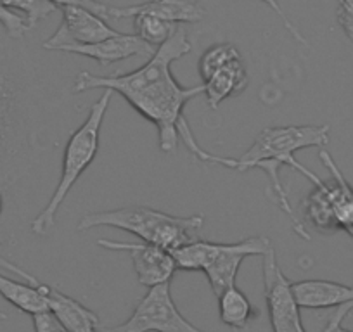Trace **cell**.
<instances>
[{
	"mask_svg": "<svg viewBox=\"0 0 353 332\" xmlns=\"http://www.w3.org/2000/svg\"><path fill=\"white\" fill-rule=\"evenodd\" d=\"M192 50L185 30L179 28L139 70L125 74L101 76L81 71L73 83V92H88L101 89L120 94L142 118L151 121L158 130L159 149L173 154L182 138L191 154L201 163L220 165L222 156L205 151L196 142L191 127L184 116L185 104L205 92V87H182L172 74V64Z\"/></svg>",
	"mask_w": 353,
	"mask_h": 332,
	"instance_id": "1",
	"label": "cell"
},
{
	"mask_svg": "<svg viewBox=\"0 0 353 332\" xmlns=\"http://www.w3.org/2000/svg\"><path fill=\"white\" fill-rule=\"evenodd\" d=\"M329 125H286V127H267L256 135L253 145L244 152L241 158H229L227 168L237 172L263 170L270 180L269 192H272L276 203L291 220V227L294 232L305 240H310L307 227L303 220L296 215L291 206L288 192L281 182V168L290 166L293 170L300 172L305 178L312 180L315 177L314 172L305 168L294 154L296 151L308 147H324L329 144Z\"/></svg>",
	"mask_w": 353,
	"mask_h": 332,
	"instance_id": "2",
	"label": "cell"
},
{
	"mask_svg": "<svg viewBox=\"0 0 353 332\" xmlns=\"http://www.w3.org/2000/svg\"><path fill=\"white\" fill-rule=\"evenodd\" d=\"M205 216H175L148 206H127L110 211L87 213L78 222V232L111 227L137 236L142 242L154 244L166 251L175 249L201 239Z\"/></svg>",
	"mask_w": 353,
	"mask_h": 332,
	"instance_id": "3",
	"label": "cell"
},
{
	"mask_svg": "<svg viewBox=\"0 0 353 332\" xmlns=\"http://www.w3.org/2000/svg\"><path fill=\"white\" fill-rule=\"evenodd\" d=\"M111 96H113V92L104 90L103 96L92 104L83 123L68 138L66 147H64L63 166H61V177L59 182H57L56 191L52 192L46 208L32 222V232L35 236L49 234V230L56 223V215L59 211L61 205L64 203V199L68 198L71 189L80 180L83 172L96 159L97 151H99L101 128H103V121L108 114Z\"/></svg>",
	"mask_w": 353,
	"mask_h": 332,
	"instance_id": "4",
	"label": "cell"
},
{
	"mask_svg": "<svg viewBox=\"0 0 353 332\" xmlns=\"http://www.w3.org/2000/svg\"><path fill=\"white\" fill-rule=\"evenodd\" d=\"M272 240L265 236L248 237L239 242H212L198 239L172 253L176 270L203 272L216 298L236 286L241 263L250 256H263L272 249Z\"/></svg>",
	"mask_w": 353,
	"mask_h": 332,
	"instance_id": "5",
	"label": "cell"
},
{
	"mask_svg": "<svg viewBox=\"0 0 353 332\" xmlns=\"http://www.w3.org/2000/svg\"><path fill=\"white\" fill-rule=\"evenodd\" d=\"M106 332H205L176 310L170 284L151 287L127 322Z\"/></svg>",
	"mask_w": 353,
	"mask_h": 332,
	"instance_id": "6",
	"label": "cell"
},
{
	"mask_svg": "<svg viewBox=\"0 0 353 332\" xmlns=\"http://www.w3.org/2000/svg\"><path fill=\"white\" fill-rule=\"evenodd\" d=\"M261 258L265 301L274 332H307L301 324V308L298 307L291 282L277 263L276 249L272 247Z\"/></svg>",
	"mask_w": 353,
	"mask_h": 332,
	"instance_id": "7",
	"label": "cell"
},
{
	"mask_svg": "<svg viewBox=\"0 0 353 332\" xmlns=\"http://www.w3.org/2000/svg\"><path fill=\"white\" fill-rule=\"evenodd\" d=\"M63 11V21L56 32L42 43L46 50H57L70 45H88L101 40L117 37V30L111 28L101 16L81 6H66Z\"/></svg>",
	"mask_w": 353,
	"mask_h": 332,
	"instance_id": "8",
	"label": "cell"
},
{
	"mask_svg": "<svg viewBox=\"0 0 353 332\" xmlns=\"http://www.w3.org/2000/svg\"><path fill=\"white\" fill-rule=\"evenodd\" d=\"M101 247L110 251H127L132 256L135 277L139 284L148 289L163 284H170L176 270L173 255L163 247L148 242H120V240L99 239Z\"/></svg>",
	"mask_w": 353,
	"mask_h": 332,
	"instance_id": "9",
	"label": "cell"
},
{
	"mask_svg": "<svg viewBox=\"0 0 353 332\" xmlns=\"http://www.w3.org/2000/svg\"><path fill=\"white\" fill-rule=\"evenodd\" d=\"M137 14H151L170 23H199L205 19L206 9L196 0H149L137 6H108L104 4L101 16L113 19L135 18Z\"/></svg>",
	"mask_w": 353,
	"mask_h": 332,
	"instance_id": "10",
	"label": "cell"
},
{
	"mask_svg": "<svg viewBox=\"0 0 353 332\" xmlns=\"http://www.w3.org/2000/svg\"><path fill=\"white\" fill-rule=\"evenodd\" d=\"M59 52L83 56L88 57V59L97 61L101 66H108V64L118 63V61L130 59L134 56L151 57L156 52V49L142 42L135 33L134 35L118 33L117 37H111V39L101 40V42L96 43H88V45L63 47V49H59Z\"/></svg>",
	"mask_w": 353,
	"mask_h": 332,
	"instance_id": "11",
	"label": "cell"
},
{
	"mask_svg": "<svg viewBox=\"0 0 353 332\" xmlns=\"http://www.w3.org/2000/svg\"><path fill=\"white\" fill-rule=\"evenodd\" d=\"M291 287L300 308L322 310L353 303V287L332 280H300L291 284Z\"/></svg>",
	"mask_w": 353,
	"mask_h": 332,
	"instance_id": "12",
	"label": "cell"
},
{
	"mask_svg": "<svg viewBox=\"0 0 353 332\" xmlns=\"http://www.w3.org/2000/svg\"><path fill=\"white\" fill-rule=\"evenodd\" d=\"M21 89L0 96V156L16 154L32 141V132L25 125V111L19 106Z\"/></svg>",
	"mask_w": 353,
	"mask_h": 332,
	"instance_id": "13",
	"label": "cell"
},
{
	"mask_svg": "<svg viewBox=\"0 0 353 332\" xmlns=\"http://www.w3.org/2000/svg\"><path fill=\"white\" fill-rule=\"evenodd\" d=\"M319 158L331 174V180H327V185L336 229L338 232L343 230L353 239V187L348 184L332 156L325 149H321Z\"/></svg>",
	"mask_w": 353,
	"mask_h": 332,
	"instance_id": "14",
	"label": "cell"
},
{
	"mask_svg": "<svg viewBox=\"0 0 353 332\" xmlns=\"http://www.w3.org/2000/svg\"><path fill=\"white\" fill-rule=\"evenodd\" d=\"M203 96L206 97V103L212 110H216L229 97L243 92L248 87V71L243 57L215 71L208 80L203 81Z\"/></svg>",
	"mask_w": 353,
	"mask_h": 332,
	"instance_id": "15",
	"label": "cell"
},
{
	"mask_svg": "<svg viewBox=\"0 0 353 332\" xmlns=\"http://www.w3.org/2000/svg\"><path fill=\"white\" fill-rule=\"evenodd\" d=\"M49 291L50 286L43 282H19L0 273V296L32 317L49 311Z\"/></svg>",
	"mask_w": 353,
	"mask_h": 332,
	"instance_id": "16",
	"label": "cell"
},
{
	"mask_svg": "<svg viewBox=\"0 0 353 332\" xmlns=\"http://www.w3.org/2000/svg\"><path fill=\"white\" fill-rule=\"evenodd\" d=\"M314 189L303 201V223L305 227L312 225L321 234L338 232L334 216H332L331 198H329L327 180L315 177L312 180Z\"/></svg>",
	"mask_w": 353,
	"mask_h": 332,
	"instance_id": "17",
	"label": "cell"
},
{
	"mask_svg": "<svg viewBox=\"0 0 353 332\" xmlns=\"http://www.w3.org/2000/svg\"><path fill=\"white\" fill-rule=\"evenodd\" d=\"M220 320L232 331L241 332L254 318V308L237 286L229 287L219 296Z\"/></svg>",
	"mask_w": 353,
	"mask_h": 332,
	"instance_id": "18",
	"label": "cell"
},
{
	"mask_svg": "<svg viewBox=\"0 0 353 332\" xmlns=\"http://www.w3.org/2000/svg\"><path fill=\"white\" fill-rule=\"evenodd\" d=\"M134 28L135 35L142 42L158 49L159 45H163L179 30V26L175 23L165 21V19L156 18V16L151 14H137L134 18Z\"/></svg>",
	"mask_w": 353,
	"mask_h": 332,
	"instance_id": "19",
	"label": "cell"
},
{
	"mask_svg": "<svg viewBox=\"0 0 353 332\" xmlns=\"http://www.w3.org/2000/svg\"><path fill=\"white\" fill-rule=\"evenodd\" d=\"M241 59V54L232 43L229 42H222V43H215L210 49H206L203 52L201 59H199V74H201L203 81L208 80L215 71H219L220 68L227 66L232 61Z\"/></svg>",
	"mask_w": 353,
	"mask_h": 332,
	"instance_id": "20",
	"label": "cell"
},
{
	"mask_svg": "<svg viewBox=\"0 0 353 332\" xmlns=\"http://www.w3.org/2000/svg\"><path fill=\"white\" fill-rule=\"evenodd\" d=\"M0 2L8 9H11L12 12H21L23 18L28 23L30 30L35 28L37 23L57 11L56 6L49 0H0Z\"/></svg>",
	"mask_w": 353,
	"mask_h": 332,
	"instance_id": "21",
	"label": "cell"
},
{
	"mask_svg": "<svg viewBox=\"0 0 353 332\" xmlns=\"http://www.w3.org/2000/svg\"><path fill=\"white\" fill-rule=\"evenodd\" d=\"M0 25L6 30L9 39L12 40H21L26 35V32H30L26 19L18 12H12L11 9L6 8L2 2H0Z\"/></svg>",
	"mask_w": 353,
	"mask_h": 332,
	"instance_id": "22",
	"label": "cell"
},
{
	"mask_svg": "<svg viewBox=\"0 0 353 332\" xmlns=\"http://www.w3.org/2000/svg\"><path fill=\"white\" fill-rule=\"evenodd\" d=\"M338 4L336 18L350 42H353V0H339Z\"/></svg>",
	"mask_w": 353,
	"mask_h": 332,
	"instance_id": "23",
	"label": "cell"
},
{
	"mask_svg": "<svg viewBox=\"0 0 353 332\" xmlns=\"http://www.w3.org/2000/svg\"><path fill=\"white\" fill-rule=\"evenodd\" d=\"M33 327L35 332H63L66 331L64 325L57 320L52 311H43V313L33 315Z\"/></svg>",
	"mask_w": 353,
	"mask_h": 332,
	"instance_id": "24",
	"label": "cell"
},
{
	"mask_svg": "<svg viewBox=\"0 0 353 332\" xmlns=\"http://www.w3.org/2000/svg\"><path fill=\"white\" fill-rule=\"evenodd\" d=\"M261 2H263V4H267V6H269V8L272 9V11L276 12L277 16H279V18H281V21L284 23V26H286V30H288V32L291 33V37H293V39L296 40L298 43H301V45H305V47H310V43H308V40L305 39L303 35H301V32H300V30H298L296 26L293 25V21H291V19L288 18L286 14H284L283 8H281V6L277 4V0H261Z\"/></svg>",
	"mask_w": 353,
	"mask_h": 332,
	"instance_id": "25",
	"label": "cell"
},
{
	"mask_svg": "<svg viewBox=\"0 0 353 332\" xmlns=\"http://www.w3.org/2000/svg\"><path fill=\"white\" fill-rule=\"evenodd\" d=\"M352 310H353V303L338 307L336 313L332 315L331 320L327 322V325H325V329L322 332H353V331H348V329L343 327V318H345Z\"/></svg>",
	"mask_w": 353,
	"mask_h": 332,
	"instance_id": "26",
	"label": "cell"
},
{
	"mask_svg": "<svg viewBox=\"0 0 353 332\" xmlns=\"http://www.w3.org/2000/svg\"><path fill=\"white\" fill-rule=\"evenodd\" d=\"M49 2H52L57 9H63L66 6H81V8L88 9V11H94L97 4V0H49Z\"/></svg>",
	"mask_w": 353,
	"mask_h": 332,
	"instance_id": "27",
	"label": "cell"
},
{
	"mask_svg": "<svg viewBox=\"0 0 353 332\" xmlns=\"http://www.w3.org/2000/svg\"><path fill=\"white\" fill-rule=\"evenodd\" d=\"M2 209H4V199H2V194H0V215H2Z\"/></svg>",
	"mask_w": 353,
	"mask_h": 332,
	"instance_id": "28",
	"label": "cell"
},
{
	"mask_svg": "<svg viewBox=\"0 0 353 332\" xmlns=\"http://www.w3.org/2000/svg\"><path fill=\"white\" fill-rule=\"evenodd\" d=\"M63 332H68V331H63Z\"/></svg>",
	"mask_w": 353,
	"mask_h": 332,
	"instance_id": "29",
	"label": "cell"
},
{
	"mask_svg": "<svg viewBox=\"0 0 353 332\" xmlns=\"http://www.w3.org/2000/svg\"><path fill=\"white\" fill-rule=\"evenodd\" d=\"M338 2H339V0H338Z\"/></svg>",
	"mask_w": 353,
	"mask_h": 332,
	"instance_id": "30",
	"label": "cell"
}]
</instances>
